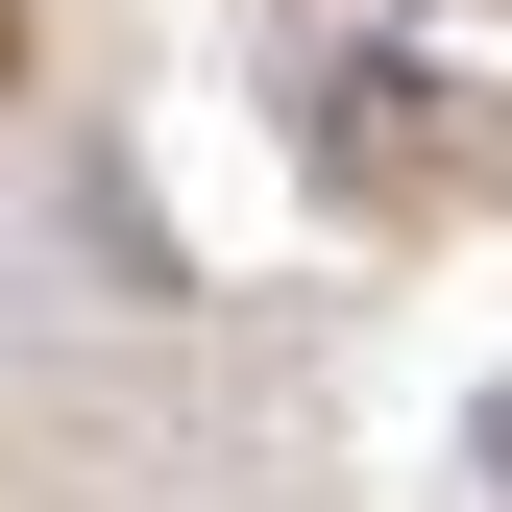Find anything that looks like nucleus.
I'll return each instance as SVG.
<instances>
[{"label": "nucleus", "mask_w": 512, "mask_h": 512, "mask_svg": "<svg viewBox=\"0 0 512 512\" xmlns=\"http://www.w3.org/2000/svg\"><path fill=\"white\" fill-rule=\"evenodd\" d=\"M0 98H25V0H0Z\"/></svg>", "instance_id": "1"}]
</instances>
